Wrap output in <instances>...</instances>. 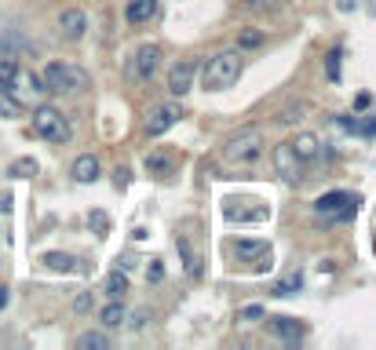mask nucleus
Segmentation results:
<instances>
[{
	"mask_svg": "<svg viewBox=\"0 0 376 350\" xmlns=\"http://www.w3.org/2000/svg\"><path fill=\"white\" fill-rule=\"evenodd\" d=\"M241 70H245L241 51H216V55L205 62V73H201L205 92H223V88H234Z\"/></svg>",
	"mask_w": 376,
	"mask_h": 350,
	"instance_id": "obj_1",
	"label": "nucleus"
},
{
	"mask_svg": "<svg viewBox=\"0 0 376 350\" xmlns=\"http://www.w3.org/2000/svg\"><path fill=\"white\" fill-rule=\"evenodd\" d=\"M41 81L48 92L55 95H70V92H88L92 88V77H88L81 66H70V62H48Z\"/></svg>",
	"mask_w": 376,
	"mask_h": 350,
	"instance_id": "obj_2",
	"label": "nucleus"
},
{
	"mask_svg": "<svg viewBox=\"0 0 376 350\" xmlns=\"http://www.w3.org/2000/svg\"><path fill=\"white\" fill-rule=\"evenodd\" d=\"M219 153H223L227 164H249L263 153V132H259V128H241V132H234L223 142Z\"/></svg>",
	"mask_w": 376,
	"mask_h": 350,
	"instance_id": "obj_3",
	"label": "nucleus"
},
{
	"mask_svg": "<svg viewBox=\"0 0 376 350\" xmlns=\"http://www.w3.org/2000/svg\"><path fill=\"white\" fill-rule=\"evenodd\" d=\"M33 132L48 142H66L70 139V121L55 106H44L41 102V106L33 110Z\"/></svg>",
	"mask_w": 376,
	"mask_h": 350,
	"instance_id": "obj_4",
	"label": "nucleus"
},
{
	"mask_svg": "<svg viewBox=\"0 0 376 350\" xmlns=\"http://www.w3.org/2000/svg\"><path fill=\"white\" fill-rule=\"evenodd\" d=\"M355 212H358V193L332 190V193H321V197L314 201V215L332 219V223H340V219H351Z\"/></svg>",
	"mask_w": 376,
	"mask_h": 350,
	"instance_id": "obj_5",
	"label": "nucleus"
},
{
	"mask_svg": "<svg viewBox=\"0 0 376 350\" xmlns=\"http://www.w3.org/2000/svg\"><path fill=\"white\" fill-rule=\"evenodd\" d=\"M179 117H183V110L176 106V102H168V106H153L150 113H147V121H142V132H147L150 139H161L168 128H172Z\"/></svg>",
	"mask_w": 376,
	"mask_h": 350,
	"instance_id": "obj_6",
	"label": "nucleus"
},
{
	"mask_svg": "<svg viewBox=\"0 0 376 350\" xmlns=\"http://www.w3.org/2000/svg\"><path fill=\"white\" fill-rule=\"evenodd\" d=\"M194 77H198V66H194V59H179L172 62V70H168V92H172L176 99L187 95L194 88Z\"/></svg>",
	"mask_w": 376,
	"mask_h": 350,
	"instance_id": "obj_7",
	"label": "nucleus"
},
{
	"mask_svg": "<svg viewBox=\"0 0 376 350\" xmlns=\"http://www.w3.org/2000/svg\"><path fill=\"white\" fill-rule=\"evenodd\" d=\"M274 168H278V175L285 179V183H300L303 161L296 157V150L289 146V142H281V146L274 150Z\"/></svg>",
	"mask_w": 376,
	"mask_h": 350,
	"instance_id": "obj_8",
	"label": "nucleus"
},
{
	"mask_svg": "<svg viewBox=\"0 0 376 350\" xmlns=\"http://www.w3.org/2000/svg\"><path fill=\"white\" fill-rule=\"evenodd\" d=\"M88 30V15L81 8H66L59 15V33H62V41H81Z\"/></svg>",
	"mask_w": 376,
	"mask_h": 350,
	"instance_id": "obj_9",
	"label": "nucleus"
},
{
	"mask_svg": "<svg viewBox=\"0 0 376 350\" xmlns=\"http://www.w3.org/2000/svg\"><path fill=\"white\" fill-rule=\"evenodd\" d=\"M158 66H161V48L158 44H142L135 51V77L139 81H150V77L158 73Z\"/></svg>",
	"mask_w": 376,
	"mask_h": 350,
	"instance_id": "obj_10",
	"label": "nucleus"
},
{
	"mask_svg": "<svg viewBox=\"0 0 376 350\" xmlns=\"http://www.w3.org/2000/svg\"><path fill=\"white\" fill-rule=\"evenodd\" d=\"M267 332L278 336V340H289V343H300L303 340V321L296 318H267Z\"/></svg>",
	"mask_w": 376,
	"mask_h": 350,
	"instance_id": "obj_11",
	"label": "nucleus"
},
{
	"mask_svg": "<svg viewBox=\"0 0 376 350\" xmlns=\"http://www.w3.org/2000/svg\"><path fill=\"white\" fill-rule=\"evenodd\" d=\"M230 252H234L238 259H259V266L270 263V244L267 241H234Z\"/></svg>",
	"mask_w": 376,
	"mask_h": 350,
	"instance_id": "obj_12",
	"label": "nucleus"
},
{
	"mask_svg": "<svg viewBox=\"0 0 376 350\" xmlns=\"http://www.w3.org/2000/svg\"><path fill=\"white\" fill-rule=\"evenodd\" d=\"M158 8H161V0H128L124 19L132 26H142V22H150L153 15H158Z\"/></svg>",
	"mask_w": 376,
	"mask_h": 350,
	"instance_id": "obj_13",
	"label": "nucleus"
},
{
	"mask_svg": "<svg viewBox=\"0 0 376 350\" xmlns=\"http://www.w3.org/2000/svg\"><path fill=\"white\" fill-rule=\"evenodd\" d=\"M99 175H102V168H99V157H92V153H81V157L73 161V179L77 183H95Z\"/></svg>",
	"mask_w": 376,
	"mask_h": 350,
	"instance_id": "obj_14",
	"label": "nucleus"
},
{
	"mask_svg": "<svg viewBox=\"0 0 376 350\" xmlns=\"http://www.w3.org/2000/svg\"><path fill=\"white\" fill-rule=\"evenodd\" d=\"M289 146L296 150V157H300L303 164H307V161H314L318 153H321V142H318L314 135H310V132H303V135H296V142H289Z\"/></svg>",
	"mask_w": 376,
	"mask_h": 350,
	"instance_id": "obj_15",
	"label": "nucleus"
},
{
	"mask_svg": "<svg viewBox=\"0 0 376 350\" xmlns=\"http://www.w3.org/2000/svg\"><path fill=\"white\" fill-rule=\"evenodd\" d=\"M41 263L48 266V270H59V274H70V270H77V263L81 259L77 255H66V252H44V259Z\"/></svg>",
	"mask_w": 376,
	"mask_h": 350,
	"instance_id": "obj_16",
	"label": "nucleus"
},
{
	"mask_svg": "<svg viewBox=\"0 0 376 350\" xmlns=\"http://www.w3.org/2000/svg\"><path fill=\"white\" fill-rule=\"evenodd\" d=\"M19 62L15 59H0V95H11V88L19 81Z\"/></svg>",
	"mask_w": 376,
	"mask_h": 350,
	"instance_id": "obj_17",
	"label": "nucleus"
},
{
	"mask_svg": "<svg viewBox=\"0 0 376 350\" xmlns=\"http://www.w3.org/2000/svg\"><path fill=\"white\" fill-rule=\"evenodd\" d=\"M99 321H102V329H118V325H124V307H121V300H110L106 307H102Z\"/></svg>",
	"mask_w": 376,
	"mask_h": 350,
	"instance_id": "obj_18",
	"label": "nucleus"
},
{
	"mask_svg": "<svg viewBox=\"0 0 376 350\" xmlns=\"http://www.w3.org/2000/svg\"><path fill=\"white\" fill-rule=\"evenodd\" d=\"M340 59H344V51H340V48H332L329 55H326V77H329L332 84L340 81V73H344V62H340Z\"/></svg>",
	"mask_w": 376,
	"mask_h": 350,
	"instance_id": "obj_19",
	"label": "nucleus"
},
{
	"mask_svg": "<svg viewBox=\"0 0 376 350\" xmlns=\"http://www.w3.org/2000/svg\"><path fill=\"white\" fill-rule=\"evenodd\" d=\"M106 289H110V300H124V292H128V278L121 274V270H110Z\"/></svg>",
	"mask_w": 376,
	"mask_h": 350,
	"instance_id": "obj_20",
	"label": "nucleus"
},
{
	"mask_svg": "<svg viewBox=\"0 0 376 350\" xmlns=\"http://www.w3.org/2000/svg\"><path fill=\"white\" fill-rule=\"evenodd\" d=\"M303 113H307V102H292V106H285L278 113V124H300Z\"/></svg>",
	"mask_w": 376,
	"mask_h": 350,
	"instance_id": "obj_21",
	"label": "nucleus"
},
{
	"mask_svg": "<svg viewBox=\"0 0 376 350\" xmlns=\"http://www.w3.org/2000/svg\"><path fill=\"white\" fill-rule=\"evenodd\" d=\"M77 347H88V350H106L110 340H106V332H84V336H77Z\"/></svg>",
	"mask_w": 376,
	"mask_h": 350,
	"instance_id": "obj_22",
	"label": "nucleus"
},
{
	"mask_svg": "<svg viewBox=\"0 0 376 350\" xmlns=\"http://www.w3.org/2000/svg\"><path fill=\"white\" fill-rule=\"evenodd\" d=\"M33 175H37V161L33 157H22V161L11 164V179H33Z\"/></svg>",
	"mask_w": 376,
	"mask_h": 350,
	"instance_id": "obj_23",
	"label": "nucleus"
},
{
	"mask_svg": "<svg viewBox=\"0 0 376 350\" xmlns=\"http://www.w3.org/2000/svg\"><path fill=\"white\" fill-rule=\"evenodd\" d=\"M0 117H22V102L19 99H8V95H0Z\"/></svg>",
	"mask_w": 376,
	"mask_h": 350,
	"instance_id": "obj_24",
	"label": "nucleus"
},
{
	"mask_svg": "<svg viewBox=\"0 0 376 350\" xmlns=\"http://www.w3.org/2000/svg\"><path fill=\"white\" fill-rule=\"evenodd\" d=\"M238 44H241V48H259V44H263V33H259V30H245V33L238 37Z\"/></svg>",
	"mask_w": 376,
	"mask_h": 350,
	"instance_id": "obj_25",
	"label": "nucleus"
},
{
	"mask_svg": "<svg viewBox=\"0 0 376 350\" xmlns=\"http://www.w3.org/2000/svg\"><path fill=\"white\" fill-rule=\"evenodd\" d=\"M88 226H92L95 233H102V230L110 226V219H106V212H92V215H88Z\"/></svg>",
	"mask_w": 376,
	"mask_h": 350,
	"instance_id": "obj_26",
	"label": "nucleus"
},
{
	"mask_svg": "<svg viewBox=\"0 0 376 350\" xmlns=\"http://www.w3.org/2000/svg\"><path fill=\"white\" fill-rule=\"evenodd\" d=\"M223 215H227V219H259L263 212H252V208H227Z\"/></svg>",
	"mask_w": 376,
	"mask_h": 350,
	"instance_id": "obj_27",
	"label": "nucleus"
},
{
	"mask_svg": "<svg viewBox=\"0 0 376 350\" xmlns=\"http://www.w3.org/2000/svg\"><path fill=\"white\" fill-rule=\"evenodd\" d=\"M238 318H241V321H256V318H263V307H245Z\"/></svg>",
	"mask_w": 376,
	"mask_h": 350,
	"instance_id": "obj_28",
	"label": "nucleus"
},
{
	"mask_svg": "<svg viewBox=\"0 0 376 350\" xmlns=\"http://www.w3.org/2000/svg\"><path fill=\"white\" fill-rule=\"evenodd\" d=\"M336 124H340L344 132H355L358 135V121H355V117H336Z\"/></svg>",
	"mask_w": 376,
	"mask_h": 350,
	"instance_id": "obj_29",
	"label": "nucleus"
},
{
	"mask_svg": "<svg viewBox=\"0 0 376 350\" xmlns=\"http://www.w3.org/2000/svg\"><path fill=\"white\" fill-rule=\"evenodd\" d=\"M142 321H147L142 310H139V314H124V325H132V329H142Z\"/></svg>",
	"mask_w": 376,
	"mask_h": 350,
	"instance_id": "obj_30",
	"label": "nucleus"
},
{
	"mask_svg": "<svg viewBox=\"0 0 376 350\" xmlns=\"http://www.w3.org/2000/svg\"><path fill=\"white\" fill-rule=\"evenodd\" d=\"M150 172H161V168H172V161H164V157H150Z\"/></svg>",
	"mask_w": 376,
	"mask_h": 350,
	"instance_id": "obj_31",
	"label": "nucleus"
},
{
	"mask_svg": "<svg viewBox=\"0 0 376 350\" xmlns=\"http://www.w3.org/2000/svg\"><path fill=\"white\" fill-rule=\"evenodd\" d=\"M88 307H92V300H88V295H77V303H73L77 314H88Z\"/></svg>",
	"mask_w": 376,
	"mask_h": 350,
	"instance_id": "obj_32",
	"label": "nucleus"
},
{
	"mask_svg": "<svg viewBox=\"0 0 376 350\" xmlns=\"http://www.w3.org/2000/svg\"><path fill=\"white\" fill-rule=\"evenodd\" d=\"M369 102H373V95H369V92H361V95H355V110H366Z\"/></svg>",
	"mask_w": 376,
	"mask_h": 350,
	"instance_id": "obj_33",
	"label": "nucleus"
},
{
	"mask_svg": "<svg viewBox=\"0 0 376 350\" xmlns=\"http://www.w3.org/2000/svg\"><path fill=\"white\" fill-rule=\"evenodd\" d=\"M161 274H164L161 263H158V259H150V281H161Z\"/></svg>",
	"mask_w": 376,
	"mask_h": 350,
	"instance_id": "obj_34",
	"label": "nucleus"
},
{
	"mask_svg": "<svg viewBox=\"0 0 376 350\" xmlns=\"http://www.w3.org/2000/svg\"><path fill=\"white\" fill-rule=\"evenodd\" d=\"M336 8H340V11H355L358 0H336Z\"/></svg>",
	"mask_w": 376,
	"mask_h": 350,
	"instance_id": "obj_35",
	"label": "nucleus"
},
{
	"mask_svg": "<svg viewBox=\"0 0 376 350\" xmlns=\"http://www.w3.org/2000/svg\"><path fill=\"white\" fill-rule=\"evenodd\" d=\"M0 212H11V197H8V193H0Z\"/></svg>",
	"mask_w": 376,
	"mask_h": 350,
	"instance_id": "obj_36",
	"label": "nucleus"
},
{
	"mask_svg": "<svg viewBox=\"0 0 376 350\" xmlns=\"http://www.w3.org/2000/svg\"><path fill=\"white\" fill-rule=\"evenodd\" d=\"M8 307V289H0V310Z\"/></svg>",
	"mask_w": 376,
	"mask_h": 350,
	"instance_id": "obj_37",
	"label": "nucleus"
},
{
	"mask_svg": "<svg viewBox=\"0 0 376 350\" xmlns=\"http://www.w3.org/2000/svg\"><path fill=\"white\" fill-rule=\"evenodd\" d=\"M245 4H249V8H259V4H267V0H245Z\"/></svg>",
	"mask_w": 376,
	"mask_h": 350,
	"instance_id": "obj_38",
	"label": "nucleus"
}]
</instances>
